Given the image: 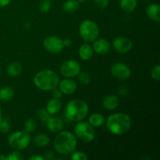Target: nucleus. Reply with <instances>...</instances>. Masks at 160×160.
<instances>
[{"instance_id": "obj_33", "label": "nucleus", "mask_w": 160, "mask_h": 160, "mask_svg": "<svg viewBox=\"0 0 160 160\" xmlns=\"http://www.w3.org/2000/svg\"><path fill=\"white\" fill-rule=\"evenodd\" d=\"M95 1V5L98 6L99 9H106L108 6H109V0H94Z\"/></svg>"}, {"instance_id": "obj_18", "label": "nucleus", "mask_w": 160, "mask_h": 160, "mask_svg": "<svg viewBox=\"0 0 160 160\" xmlns=\"http://www.w3.org/2000/svg\"><path fill=\"white\" fill-rule=\"evenodd\" d=\"M61 106L62 105H61L60 100L53 98L47 102L45 109L50 115H55L60 111Z\"/></svg>"}, {"instance_id": "obj_5", "label": "nucleus", "mask_w": 160, "mask_h": 160, "mask_svg": "<svg viewBox=\"0 0 160 160\" xmlns=\"http://www.w3.org/2000/svg\"><path fill=\"white\" fill-rule=\"evenodd\" d=\"M8 145L16 150H23L31 143V135L25 131H16L8 138Z\"/></svg>"}, {"instance_id": "obj_6", "label": "nucleus", "mask_w": 160, "mask_h": 160, "mask_svg": "<svg viewBox=\"0 0 160 160\" xmlns=\"http://www.w3.org/2000/svg\"><path fill=\"white\" fill-rule=\"evenodd\" d=\"M79 33L81 38L86 42H93L99 35V28L95 22L86 20L80 25Z\"/></svg>"}, {"instance_id": "obj_17", "label": "nucleus", "mask_w": 160, "mask_h": 160, "mask_svg": "<svg viewBox=\"0 0 160 160\" xmlns=\"http://www.w3.org/2000/svg\"><path fill=\"white\" fill-rule=\"evenodd\" d=\"M78 55L82 60H89L94 55L93 48L89 44H83L78 50Z\"/></svg>"}, {"instance_id": "obj_23", "label": "nucleus", "mask_w": 160, "mask_h": 160, "mask_svg": "<svg viewBox=\"0 0 160 160\" xmlns=\"http://www.w3.org/2000/svg\"><path fill=\"white\" fill-rule=\"evenodd\" d=\"M138 0H120V6L123 11L131 12L137 7Z\"/></svg>"}, {"instance_id": "obj_20", "label": "nucleus", "mask_w": 160, "mask_h": 160, "mask_svg": "<svg viewBox=\"0 0 160 160\" xmlns=\"http://www.w3.org/2000/svg\"><path fill=\"white\" fill-rule=\"evenodd\" d=\"M6 71L9 76L10 77H17L19 76L23 71V67L20 62H14L9 64L6 69Z\"/></svg>"}, {"instance_id": "obj_13", "label": "nucleus", "mask_w": 160, "mask_h": 160, "mask_svg": "<svg viewBox=\"0 0 160 160\" xmlns=\"http://www.w3.org/2000/svg\"><path fill=\"white\" fill-rule=\"evenodd\" d=\"M92 48L98 55H106L110 49V44L105 38H97L93 42Z\"/></svg>"}, {"instance_id": "obj_30", "label": "nucleus", "mask_w": 160, "mask_h": 160, "mask_svg": "<svg viewBox=\"0 0 160 160\" xmlns=\"http://www.w3.org/2000/svg\"><path fill=\"white\" fill-rule=\"evenodd\" d=\"M71 159L72 160H88V156L87 155L85 154L83 152H72L71 153Z\"/></svg>"}, {"instance_id": "obj_38", "label": "nucleus", "mask_w": 160, "mask_h": 160, "mask_svg": "<svg viewBox=\"0 0 160 160\" xmlns=\"http://www.w3.org/2000/svg\"><path fill=\"white\" fill-rule=\"evenodd\" d=\"M63 45H64V47H65V46H67V47L71 46V45H72L71 40H70V39H68V38L65 39V40H63Z\"/></svg>"}, {"instance_id": "obj_37", "label": "nucleus", "mask_w": 160, "mask_h": 160, "mask_svg": "<svg viewBox=\"0 0 160 160\" xmlns=\"http://www.w3.org/2000/svg\"><path fill=\"white\" fill-rule=\"evenodd\" d=\"M12 0H0V7H4L8 6Z\"/></svg>"}, {"instance_id": "obj_28", "label": "nucleus", "mask_w": 160, "mask_h": 160, "mask_svg": "<svg viewBox=\"0 0 160 160\" xmlns=\"http://www.w3.org/2000/svg\"><path fill=\"white\" fill-rule=\"evenodd\" d=\"M38 117L39 120L42 122V123H45L48 118L50 117V114L48 113V111L45 108H42V109H38Z\"/></svg>"}, {"instance_id": "obj_19", "label": "nucleus", "mask_w": 160, "mask_h": 160, "mask_svg": "<svg viewBox=\"0 0 160 160\" xmlns=\"http://www.w3.org/2000/svg\"><path fill=\"white\" fill-rule=\"evenodd\" d=\"M88 123L92 127L98 128V127L102 126L106 123V120H105V117H103L102 114L95 112V113H92V115H90L88 118Z\"/></svg>"}, {"instance_id": "obj_1", "label": "nucleus", "mask_w": 160, "mask_h": 160, "mask_svg": "<svg viewBox=\"0 0 160 160\" xmlns=\"http://www.w3.org/2000/svg\"><path fill=\"white\" fill-rule=\"evenodd\" d=\"M131 118L123 112H117L109 116L106 120V126L112 134L123 135L131 129Z\"/></svg>"}, {"instance_id": "obj_34", "label": "nucleus", "mask_w": 160, "mask_h": 160, "mask_svg": "<svg viewBox=\"0 0 160 160\" xmlns=\"http://www.w3.org/2000/svg\"><path fill=\"white\" fill-rule=\"evenodd\" d=\"M53 92H52V96L53 98H58V99H59V98H61L62 97V92H61L59 89H53Z\"/></svg>"}, {"instance_id": "obj_10", "label": "nucleus", "mask_w": 160, "mask_h": 160, "mask_svg": "<svg viewBox=\"0 0 160 160\" xmlns=\"http://www.w3.org/2000/svg\"><path fill=\"white\" fill-rule=\"evenodd\" d=\"M110 70L114 78L121 81L127 80L131 75V70L130 67L123 62H116L112 64Z\"/></svg>"}, {"instance_id": "obj_32", "label": "nucleus", "mask_w": 160, "mask_h": 160, "mask_svg": "<svg viewBox=\"0 0 160 160\" xmlns=\"http://www.w3.org/2000/svg\"><path fill=\"white\" fill-rule=\"evenodd\" d=\"M151 76L152 78V79H154L155 81H159L160 80V66L159 64L155 66V67L152 69Z\"/></svg>"}, {"instance_id": "obj_22", "label": "nucleus", "mask_w": 160, "mask_h": 160, "mask_svg": "<svg viewBox=\"0 0 160 160\" xmlns=\"http://www.w3.org/2000/svg\"><path fill=\"white\" fill-rule=\"evenodd\" d=\"M49 142V138L44 133H40V134H37L34 138V144L38 148H44V147L47 146Z\"/></svg>"}, {"instance_id": "obj_29", "label": "nucleus", "mask_w": 160, "mask_h": 160, "mask_svg": "<svg viewBox=\"0 0 160 160\" xmlns=\"http://www.w3.org/2000/svg\"><path fill=\"white\" fill-rule=\"evenodd\" d=\"M24 159L23 155L18 151V150H16V151L12 152V153L9 155L8 156H6V160H23Z\"/></svg>"}, {"instance_id": "obj_36", "label": "nucleus", "mask_w": 160, "mask_h": 160, "mask_svg": "<svg viewBox=\"0 0 160 160\" xmlns=\"http://www.w3.org/2000/svg\"><path fill=\"white\" fill-rule=\"evenodd\" d=\"M28 159L30 160H45L44 156H39V155H36V156H32L29 158Z\"/></svg>"}, {"instance_id": "obj_2", "label": "nucleus", "mask_w": 160, "mask_h": 160, "mask_svg": "<svg viewBox=\"0 0 160 160\" xmlns=\"http://www.w3.org/2000/svg\"><path fill=\"white\" fill-rule=\"evenodd\" d=\"M54 148L59 154L67 156L73 152L77 147V138L70 131H59L54 139Z\"/></svg>"}, {"instance_id": "obj_8", "label": "nucleus", "mask_w": 160, "mask_h": 160, "mask_svg": "<svg viewBox=\"0 0 160 160\" xmlns=\"http://www.w3.org/2000/svg\"><path fill=\"white\" fill-rule=\"evenodd\" d=\"M60 72L62 76L67 78H72L77 77L81 72V66L76 60L70 59L62 64Z\"/></svg>"}, {"instance_id": "obj_40", "label": "nucleus", "mask_w": 160, "mask_h": 160, "mask_svg": "<svg viewBox=\"0 0 160 160\" xmlns=\"http://www.w3.org/2000/svg\"><path fill=\"white\" fill-rule=\"evenodd\" d=\"M2 120V108L1 106H0V122H1Z\"/></svg>"}, {"instance_id": "obj_42", "label": "nucleus", "mask_w": 160, "mask_h": 160, "mask_svg": "<svg viewBox=\"0 0 160 160\" xmlns=\"http://www.w3.org/2000/svg\"><path fill=\"white\" fill-rule=\"evenodd\" d=\"M0 72H1V69H0Z\"/></svg>"}, {"instance_id": "obj_12", "label": "nucleus", "mask_w": 160, "mask_h": 160, "mask_svg": "<svg viewBox=\"0 0 160 160\" xmlns=\"http://www.w3.org/2000/svg\"><path fill=\"white\" fill-rule=\"evenodd\" d=\"M58 87L64 95H72L76 92L78 88L77 83L73 80L69 79V78L59 81Z\"/></svg>"}, {"instance_id": "obj_7", "label": "nucleus", "mask_w": 160, "mask_h": 160, "mask_svg": "<svg viewBox=\"0 0 160 160\" xmlns=\"http://www.w3.org/2000/svg\"><path fill=\"white\" fill-rule=\"evenodd\" d=\"M75 136L85 143L92 142L95 138V131L93 127L86 121L78 122L74 127Z\"/></svg>"}, {"instance_id": "obj_24", "label": "nucleus", "mask_w": 160, "mask_h": 160, "mask_svg": "<svg viewBox=\"0 0 160 160\" xmlns=\"http://www.w3.org/2000/svg\"><path fill=\"white\" fill-rule=\"evenodd\" d=\"M14 96V90L10 87H3L0 88V100L7 102L12 99Z\"/></svg>"}, {"instance_id": "obj_16", "label": "nucleus", "mask_w": 160, "mask_h": 160, "mask_svg": "<svg viewBox=\"0 0 160 160\" xmlns=\"http://www.w3.org/2000/svg\"><path fill=\"white\" fill-rule=\"evenodd\" d=\"M160 6L157 3L150 4L146 9V14L153 21L159 23L160 21Z\"/></svg>"}, {"instance_id": "obj_27", "label": "nucleus", "mask_w": 160, "mask_h": 160, "mask_svg": "<svg viewBox=\"0 0 160 160\" xmlns=\"http://www.w3.org/2000/svg\"><path fill=\"white\" fill-rule=\"evenodd\" d=\"M52 8L51 0H42L39 3V10L42 12H48Z\"/></svg>"}, {"instance_id": "obj_4", "label": "nucleus", "mask_w": 160, "mask_h": 160, "mask_svg": "<svg viewBox=\"0 0 160 160\" xmlns=\"http://www.w3.org/2000/svg\"><path fill=\"white\" fill-rule=\"evenodd\" d=\"M88 110V106L84 100L73 99L66 106L65 116L70 121L79 122L87 117Z\"/></svg>"}, {"instance_id": "obj_26", "label": "nucleus", "mask_w": 160, "mask_h": 160, "mask_svg": "<svg viewBox=\"0 0 160 160\" xmlns=\"http://www.w3.org/2000/svg\"><path fill=\"white\" fill-rule=\"evenodd\" d=\"M78 77L79 81L83 85H88L91 82V76L87 72H80Z\"/></svg>"}, {"instance_id": "obj_31", "label": "nucleus", "mask_w": 160, "mask_h": 160, "mask_svg": "<svg viewBox=\"0 0 160 160\" xmlns=\"http://www.w3.org/2000/svg\"><path fill=\"white\" fill-rule=\"evenodd\" d=\"M10 130V124L6 119H2L0 122V131L2 133H8Z\"/></svg>"}, {"instance_id": "obj_15", "label": "nucleus", "mask_w": 160, "mask_h": 160, "mask_svg": "<svg viewBox=\"0 0 160 160\" xmlns=\"http://www.w3.org/2000/svg\"><path fill=\"white\" fill-rule=\"evenodd\" d=\"M120 104V99L115 95H106L102 100V106L107 110H114L118 107Z\"/></svg>"}, {"instance_id": "obj_11", "label": "nucleus", "mask_w": 160, "mask_h": 160, "mask_svg": "<svg viewBox=\"0 0 160 160\" xmlns=\"http://www.w3.org/2000/svg\"><path fill=\"white\" fill-rule=\"evenodd\" d=\"M112 47L117 53L124 54L128 52L133 47V42L126 37H117L112 42Z\"/></svg>"}, {"instance_id": "obj_14", "label": "nucleus", "mask_w": 160, "mask_h": 160, "mask_svg": "<svg viewBox=\"0 0 160 160\" xmlns=\"http://www.w3.org/2000/svg\"><path fill=\"white\" fill-rule=\"evenodd\" d=\"M45 123H46L48 129L52 132H59V131H62L64 128L63 122L59 117H50Z\"/></svg>"}, {"instance_id": "obj_9", "label": "nucleus", "mask_w": 160, "mask_h": 160, "mask_svg": "<svg viewBox=\"0 0 160 160\" xmlns=\"http://www.w3.org/2000/svg\"><path fill=\"white\" fill-rule=\"evenodd\" d=\"M45 49L52 53H59L64 48L63 40L57 36H48L43 41Z\"/></svg>"}, {"instance_id": "obj_41", "label": "nucleus", "mask_w": 160, "mask_h": 160, "mask_svg": "<svg viewBox=\"0 0 160 160\" xmlns=\"http://www.w3.org/2000/svg\"><path fill=\"white\" fill-rule=\"evenodd\" d=\"M78 1L79 3H84V2H88V0H78Z\"/></svg>"}, {"instance_id": "obj_25", "label": "nucleus", "mask_w": 160, "mask_h": 160, "mask_svg": "<svg viewBox=\"0 0 160 160\" xmlns=\"http://www.w3.org/2000/svg\"><path fill=\"white\" fill-rule=\"evenodd\" d=\"M37 128V123H35L33 119L29 118L25 121L24 123V131L28 133H33Z\"/></svg>"}, {"instance_id": "obj_39", "label": "nucleus", "mask_w": 160, "mask_h": 160, "mask_svg": "<svg viewBox=\"0 0 160 160\" xmlns=\"http://www.w3.org/2000/svg\"><path fill=\"white\" fill-rule=\"evenodd\" d=\"M0 160H6V157L3 156V155H1L0 156Z\"/></svg>"}, {"instance_id": "obj_35", "label": "nucleus", "mask_w": 160, "mask_h": 160, "mask_svg": "<svg viewBox=\"0 0 160 160\" xmlns=\"http://www.w3.org/2000/svg\"><path fill=\"white\" fill-rule=\"evenodd\" d=\"M54 157H55L54 153H53L52 151L46 152L45 154V156H44L45 160H52L53 159H54Z\"/></svg>"}, {"instance_id": "obj_21", "label": "nucleus", "mask_w": 160, "mask_h": 160, "mask_svg": "<svg viewBox=\"0 0 160 160\" xmlns=\"http://www.w3.org/2000/svg\"><path fill=\"white\" fill-rule=\"evenodd\" d=\"M80 4L78 0H67L62 5V9L66 12L73 13L79 9Z\"/></svg>"}, {"instance_id": "obj_3", "label": "nucleus", "mask_w": 160, "mask_h": 160, "mask_svg": "<svg viewBox=\"0 0 160 160\" xmlns=\"http://www.w3.org/2000/svg\"><path fill=\"white\" fill-rule=\"evenodd\" d=\"M59 78L57 73L52 70H42L38 72L34 78V84L42 91H52L58 87Z\"/></svg>"}]
</instances>
